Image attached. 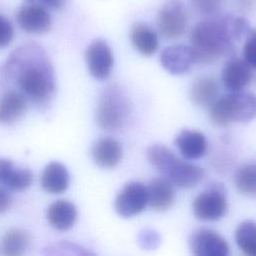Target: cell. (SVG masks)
<instances>
[{
	"mask_svg": "<svg viewBox=\"0 0 256 256\" xmlns=\"http://www.w3.org/2000/svg\"><path fill=\"white\" fill-rule=\"evenodd\" d=\"M148 205L146 186L132 181L123 186L115 198L114 208L122 218H131L140 214Z\"/></svg>",
	"mask_w": 256,
	"mask_h": 256,
	"instance_id": "ba28073f",
	"label": "cell"
},
{
	"mask_svg": "<svg viewBox=\"0 0 256 256\" xmlns=\"http://www.w3.org/2000/svg\"><path fill=\"white\" fill-rule=\"evenodd\" d=\"M175 145L187 160H195L204 156L207 152L208 142L205 135L192 129H184L175 138Z\"/></svg>",
	"mask_w": 256,
	"mask_h": 256,
	"instance_id": "2e32d148",
	"label": "cell"
},
{
	"mask_svg": "<svg viewBox=\"0 0 256 256\" xmlns=\"http://www.w3.org/2000/svg\"><path fill=\"white\" fill-rule=\"evenodd\" d=\"M243 56L244 60L251 67L256 68V30H251L246 37L243 47Z\"/></svg>",
	"mask_w": 256,
	"mask_h": 256,
	"instance_id": "484cf974",
	"label": "cell"
},
{
	"mask_svg": "<svg viewBox=\"0 0 256 256\" xmlns=\"http://www.w3.org/2000/svg\"><path fill=\"white\" fill-rule=\"evenodd\" d=\"M139 245L144 249H155L160 245L161 238L156 231L142 230L138 235Z\"/></svg>",
	"mask_w": 256,
	"mask_h": 256,
	"instance_id": "4316f807",
	"label": "cell"
},
{
	"mask_svg": "<svg viewBox=\"0 0 256 256\" xmlns=\"http://www.w3.org/2000/svg\"><path fill=\"white\" fill-rule=\"evenodd\" d=\"M256 117V96L243 90L216 98L209 106V119L219 127L247 123Z\"/></svg>",
	"mask_w": 256,
	"mask_h": 256,
	"instance_id": "277c9868",
	"label": "cell"
},
{
	"mask_svg": "<svg viewBox=\"0 0 256 256\" xmlns=\"http://www.w3.org/2000/svg\"><path fill=\"white\" fill-rule=\"evenodd\" d=\"M238 248L248 256H256V222L245 220L235 230Z\"/></svg>",
	"mask_w": 256,
	"mask_h": 256,
	"instance_id": "603a6c76",
	"label": "cell"
},
{
	"mask_svg": "<svg viewBox=\"0 0 256 256\" xmlns=\"http://www.w3.org/2000/svg\"><path fill=\"white\" fill-rule=\"evenodd\" d=\"M221 79L224 87L228 91H241L252 79L251 66L244 59L233 57L224 65Z\"/></svg>",
	"mask_w": 256,
	"mask_h": 256,
	"instance_id": "4fadbf2b",
	"label": "cell"
},
{
	"mask_svg": "<svg viewBox=\"0 0 256 256\" xmlns=\"http://www.w3.org/2000/svg\"><path fill=\"white\" fill-rule=\"evenodd\" d=\"M254 3V0H241V4L246 6H251Z\"/></svg>",
	"mask_w": 256,
	"mask_h": 256,
	"instance_id": "1f68e13d",
	"label": "cell"
},
{
	"mask_svg": "<svg viewBox=\"0 0 256 256\" xmlns=\"http://www.w3.org/2000/svg\"><path fill=\"white\" fill-rule=\"evenodd\" d=\"M18 25L26 32L44 34L51 28V17L42 4L29 1L22 5L16 14Z\"/></svg>",
	"mask_w": 256,
	"mask_h": 256,
	"instance_id": "8fae6325",
	"label": "cell"
},
{
	"mask_svg": "<svg viewBox=\"0 0 256 256\" xmlns=\"http://www.w3.org/2000/svg\"><path fill=\"white\" fill-rule=\"evenodd\" d=\"M77 214V208L72 202L61 199L49 205L47 220L55 229L66 231L75 224Z\"/></svg>",
	"mask_w": 256,
	"mask_h": 256,
	"instance_id": "d6986e66",
	"label": "cell"
},
{
	"mask_svg": "<svg viewBox=\"0 0 256 256\" xmlns=\"http://www.w3.org/2000/svg\"><path fill=\"white\" fill-rule=\"evenodd\" d=\"M39 1L43 6L54 9V10L62 9L66 2V0H39Z\"/></svg>",
	"mask_w": 256,
	"mask_h": 256,
	"instance_id": "4dcf8cb0",
	"label": "cell"
},
{
	"mask_svg": "<svg viewBox=\"0 0 256 256\" xmlns=\"http://www.w3.org/2000/svg\"><path fill=\"white\" fill-rule=\"evenodd\" d=\"M3 74L13 78L18 92L38 106L48 104L54 96L56 85L52 65L44 50L36 44L16 49L4 65Z\"/></svg>",
	"mask_w": 256,
	"mask_h": 256,
	"instance_id": "6da1fadb",
	"label": "cell"
},
{
	"mask_svg": "<svg viewBox=\"0 0 256 256\" xmlns=\"http://www.w3.org/2000/svg\"><path fill=\"white\" fill-rule=\"evenodd\" d=\"M218 84L211 77H200L193 82L189 90L191 102L197 106H210L217 98Z\"/></svg>",
	"mask_w": 256,
	"mask_h": 256,
	"instance_id": "7402d4cb",
	"label": "cell"
},
{
	"mask_svg": "<svg viewBox=\"0 0 256 256\" xmlns=\"http://www.w3.org/2000/svg\"><path fill=\"white\" fill-rule=\"evenodd\" d=\"M228 203L225 188L221 183H213L209 188L198 194L192 210L196 218L203 221H217L227 212Z\"/></svg>",
	"mask_w": 256,
	"mask_h": 256,
	"instance_id": "8992f818",
	"label": "cell"
},
{
	"mask_svg": "<svg viewBox=\"0 0 256 256\" xmlns=\"http://www.w3.org/2000/svg\"><path fill=\"white\" fill-rule=\"evenodd\" d=\"M12 204V198L8 191L3 187L0 186V214L6 212Z\"/></svg>",
	"mask_w": 256,
	"mask_h": 256,
	"instance_id": "f546056e",
	"label": "cell"
},
{
	"mask_svg": "<svg viewBox=\"0 0 256 256\" xmlns=\"http://www.w3.org/2000/svg\"><path fill=\"white\" fill-rule=\"evenodd\" d=\"M130 114V102L124 91L117 84L107 86L100 95L95 120L99 128L105 131L121 129Z\"/></svg>",
	"mask_w": 256,
	"mask_h": 256,
	"instance_id": "5b68a950",
	"label": "cell"
},
{
	"mask_svg": "<svg viewBox=\"0 0 256 256\" xmlns=\"http://www.w3.org/2000/svg\"><path fill=\"white\" fill-rule=\"evenodd\" d=\"M129 36L133 47L144 56H151L158 49L159 42L156 32L143 22L134 23Z\"/></svg>",
	"mask_w": 256,
	"mask_h": 256,
	"instance_id": "44dd1931",
	"label": "cell"
},
{
	"mask_svg": "<svg viewBox=\"0 0 256 256\" xmlns=\"http://www.w3.org/2000/svg\"><path fill=\"white\" fill-rule=\"evenodd\" d=\"M190 40L197 63H214L221 57L234 53L229 16L199 22L191 31Z\"/></svg>",
	"mask_w": 256,
	"mask_h": 256,
	"instance_id": "7a4b0ae2",
	"label": "cell"
},
{
	"mask_svg": "<svg viewBox=\"0 0 256 256\" xmlns=\"http://www.w3.org/2000/svg\"><path fill=\"white\" fill-rule=\"evenodd\" d=\"M234 183L241 194L256 197V164L240 166L235 173Z\"/></svg>",
	"mask_w": 256,
	"mask_h": 256,
	"instance_id": "d4e9b609",
	"label": "cell"
},
{
	"mask_svg": "<svg viewBox=\"0 0 256 256\" xmlns=\"http://www.w3.org/2000/svg\"><path fill=\"white\" fill-rule=\"evenodd\" d=\"M147 160L157 171L181 188H193L204 177L203 169L189 161L178 158L162 144L151 145L146 152Z\"/></svg>",
	"mask_w": 256,
	"mask_h": 256,
	"instance_id": "3957f363",
	"label": "cell"
},
{
	"mask_svg": "<svg viewBox=\"0 0 256 256\" xmlns=\"http://www.w3.org/2000/svg\"><path fill=\"white\" fill-rule=\"evenodd\" d=\"M189 245L196 256H227L230 247L227 241L216 231L211 229H198L190 237Z\"/></svg>",
	"mask_w": 256,
	"mask_h": 256,
	"instance_id": "9c48e42d",
	"label": "cell"
},
{
	"mask_svg": "<svg viewBox=\"0 0 256 256\" xmlns=\"http://www.w3.org/2000/svg\"><path fill=\"white\" fill-rule=\"evenodd\" d=\"M157 27L167 39L181 37L187 27V14L184 5L178 0L165 2L157 15Z\"/></svg>",
	"mask_w": 256,
	"mask_h": 256,
	"instance_id": "52a82bcc",
	"label": "cell"
},
{
	"mask_svg": "<svg viewBox=\"0 0 256 256\" xmlns=\"http://www.w3.org/2000/svg\"><path fill=\"white\" fill-rule=\"evenodd\" d=\"M27 109V100L16 90L9 89L0 96V124L9 125L19 120Z\"/></svg>",
	"mask_w": 256,
	"mask_h": 256,
	"instance_id": "ac0fdd59",
	"label": "cell"
},
{
	"mask_svg": "<svg viewBox=\"0 0 256 256\" xmlns=\"http://www.w3.org/2000/svg\"><path fill=\"white\" fill-rule=\"evenodd\" d=\"M14 37V27L11 22L0 15V48L9 45Z\"/></svg>",
	"mask_w": 256,
	"mask_h": 256,
	"instance_id": "83f0119b",
	"label": "cell"
},
{
	"mask_svg": "<svg viewBox=\"0 0 256 256\" xmlns=\"http://www.w3.org/2000/svg\"><path fill=\"white\" fill-rule=\"evenodd\" d=\"M93 161L103 169H113L121 162L123 148L114 138H102L96 141L91 150Z\"/></svg>",
	"mask_w": 256,
	"mask_h": 256,
	"instance_id": "9a60e30c",
	"label": "cell"
},
{
	"mask_svg": "<svg viewBox=\"0 0 256 256\" xmlns=\"http://www.w3.org/2000/svg\"><path fill=\"white\" fill-rule=\"evenodd\" d=\"M161 66L172 75H181L197 63L191 46L175 44L166 47L160 54Z\"/></svg>",
	"mask_w": 256,
	"mask_h": 256,
	"instance_id": "7c38bea8",
	"label": "cell"
},
{
	"mask_svg": "<svg viewBox=\"0 0 256 256\" xmlns=\"http://www.w3.org/2000/svg\"><path fill=\"white\" fill-rule=\"evenodd\" d=\"M70 177L66 167L60 162H50L41 175L42 188L51 194H61L69 186Z\"/></svg>",
	"mask_w": 256,
	"mask_h": 256,
	"instance_id": "ffe728a7",
	"label": "cell"
},
{
	"mask_svg": "<svg viewBox=\"0 0 256 256\" xmlns=\"http://www.w3.org/2000/svg\"><path fill=\"white\" fill-rule=\"evenodd\" d=\"M221 1L222 0H192V4L198 11L205 14H212L220 8Z\"/></svg>",
	"mask_w": 256,
	"mask_h": 256,
	"instance_id": "f1b7e54d",
	"label": "cell"
},
{
	"mask_svg": "<svg viewBox=\"0 0 256 256\" xmlns=\"http://www.w3.org/2000/svg\"><path fill=\"white\" fill-rule=\"evenodd\" d=\"M29 244L28 234L21 229H11L1 241V252L7 256H18L25 252Z\"/></svg>",
	"mask_w": 256,
	"mask_h": 256,
	"instance_id": "cb8c5ba5",
	"label": "cell"
},
{
	"mask_svg": "<svg viewBox=\"0 0 256 256\" xmlns=\"http://www.w3.org/2000/svg\"><path fill=\"white\" fill-rule=\"evenodd\" d=\"M33 173L29 169L17 168L8 158L0 157V184L11 190L22 191L30 187Z\"/></svg>",
	"mask_w": 256,
	"mask_h": 256,
	"instance_id": "e0dca14e",
	"label": "cell"
},
{
	"mask_svg": "<svg viewBox=\"0 0 256 256\" xmlns=\"http://www.w3.org/2000/svg\"><path fill=\"white\" fill-rule=\"evenodd\" d=\"M147 188L148 205L157 212L168 210L174 203L175 190L172 182L166 177L153 178Z\"/></svg>",
	"mask_w": 256,
	"mask_h": 256,
	"instance_id": "5bb4252c",
	"label": "cell"
},
{
	"mask_svg": "<svg viewBox=\"0 0 256 256\" xmlns=\"http://www.w3.org/2000/svg\"><path fill=\"white\" fill-rule=\"evenodd\" d=\"M85 59L90 74L99 80L109 77L114 58L109 45L102 39L92 41L86 49Z\"/></svg>",
	"mask_w": 256,
	"mask_h": 256,
	"instance_id": "30bf717a",
	"label": "cell"
}]
</instances>
